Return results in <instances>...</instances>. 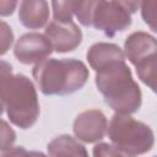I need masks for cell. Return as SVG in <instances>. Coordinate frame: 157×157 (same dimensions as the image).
<instances>
[{
  "instance_id": "cell-1",
  "label": "cell",
  "mask_w": 157,
  "mask_h": 157,
  "mask_svg": "<svg viewBox=\"0 0 157 157\" xmlns=\"http://www.w3.org/2000/svg\"><path fill=\"white\" fill-rule=\"evenodd\" d=\"M1 107L9 120L21 128L29 129L39 117L38 94L33 82L22 74H12V67L1 61Z\"/></svg>"
},
{
  "instance_id": "cell-2",
  "label": "cell",
  "mask_w": 157,
  "mask_h": 157,
  "mask_svg": "<svg viewBox=\"0 0 157 157\" xmlns=\"http://www.w3.org/2000/svg\"><path fill=\"white\" fill-rule=\"evenodd\" d=\"M94 82L104 102L119 114L136 113L142 102L139 85L125 60H118L96 71Z\"/></svg>"
},
{
  "instance_id": "cell-3",
  "label": "cell",
  "mask_w": 157,
  "mask_h": 157,
  "mask_svg": "<svg viewBox=\"0 0 157 157\" xmlns=\"http://www.w3.org/2000/svg\"><path fill=\"white\" fill-rule=\"evenodd\" d=\"M32 75L43 94L66 96L86 85L90 71L77 59H45L34 65Z\"/></svg>"
},
{
  "instance_id": "cell-4",
  "label": "cell",
  "mask_w": 157,
  "mask_h": 157,
  "mask_svg": "<svg viewBox=\"0 0 157 157\" xmlns=\"http://www.w3.org/2000/svg\"><path fill=\"white\" fill-rule=\"evenodd\" d=\"M107 132L113 145L129 156L147 153L155 144L152 129L129 114L115 113L109 121Z\"/></svg>"
},
{
  "instance_id": "cell-5",
  "label": "cell",
  "mask_w": 157,
  "mask_h": 157,
  "mask_svg": "<svg viewBox=\"0 0 157 157\" xmlns=\"http://www.w3.org/2000/svg\"><path fill=\"white\" fill-rule=\"evenodd\" d=\"M137 1H93L91 5V27L102 31L107 37L125 31L131 25V13L136 12Z\"/></svg>"
},
{
  "instance_id": "cell-6",
  "label": "cell",
  "mask_w": 157,
  "mask_h": 157,
  "mask_svg": "<svg viewBox=\"0 0 157 157\" xmlns=\"http://www.w3.org/2000/svg\"><path fill=\"white\" fill-rule=\"evenodd\" d=\"M53 50V45L45 36L37 32H28L22 34L15 43L13 55L20 63L29 65L45 60Z\"/></svg>"
},
{
  "instance_id": "cell-7",
  "label": "cell",
  "mask_w": 157,
  "mask_h": 157,
  "mask_svg": "<svg viewBox=\"0 0 157 157\" xmlns=\"http://www.w3.org/2000/svg\"><path fill=\"white\" fill-rule=\"evenodd\" d=\"M72 131L78 140L93 144L104 137L108 131V121L105 115L98 109L85 110L75 118Z\"/></svg>"
},
{
  "instance_id": "cell-8",
  "label": "cell",
  "mask_w": 157,
  "mask_h": 157,
  "mask_svg": "<svg viewBox=\"0 0 157 157\" xmlns=\"http://www.w3.org/2000/svg\"><path fill=\"white\" fill-rule=\"evenodd\" d=\"M45 37L58 53L75 50L82 42V32L74 22H59L53 20L45 27Z\"/></svg>"
},
{
  "instance_id": "cell-9",
  "label": "cell",
  "mask_w": 157,
  "mask_h": 157,
  "mask_svg": "<svg viewBox=\"0 0 157 157\" xmlns=\"http://www.w3.org/2000/svg\"><path fill=\"white\" fill-rule=\"evenodd\" d=\"M124 49L129 61L137 67L140 64L157 53V39L142 31L132 32L125 39Z\"/></svg>"
},
{
  "instance_id": "cell-10",
  "label": "cell",
  "mask_w": 157,
  "mask_h": 157,
  "mask_svg": "<svg viewBox=\"0 0 157 157\" xmlns=\"http://www.w3.org/2000/svg\"><path fill=\"white\" fill-rule=\"evenodd\" d=\"M49 18V4L44 0H23L20 2L18 20L29 29L45 26Z\"/></svg>"
},
{
  "instance_id": "cell-11",
  "label": "cell",
  "mask_w": 157,
  "mask_h": 157,
  "mask_svg": "<svg viewBox=\"0 0 157 157\" xmlns=\"http://www.w3.org/2000/svg\"><path fill=\"white\" fill-rule=\"evenodd\" d=\"M86 59L90 66L94 71H98L99 69L107 66L110 63L125 60V54L120 49V47L114 43L98 42L90 47L86 54Z\"/></svg>"
},
{
  "instance_id": "cell-12",
  "label": "cell",
  "mask_w": 157,
  "mask_h": 157,
  "mask_svg": "<svg viewBox=\"0 0 157 157\" xmlns=\"http://www.w3.org/2000/svg\"><path fill=\"white\" fill-rule=\"evenodd\" d=\"M47 150L50 157H88L86 147L67 134L54 137L48 144Z\"/></svg>"
},
{
  "instance_id": "cell-13",
  "label": "cell",
  "mask_w": 157,
  "mask_h": 157,
  "mask_svg": "<svg viewBox=\"0 0 157 157\" xmlns=\"http://www.w3.org/2000/svg\"><path fill=\"white\" fill-rule=\"evenodd\" d=\"M139 78L157 94V53L136 67Z\"/></svg>"
},
{
  "instance_id": "cell-14",
  "label": "cell",
  "mask_w": 157,
  "mask_h": 157,
  "mask_svg": "<svg viewBox=\"0 0 157 157\" xmlns=\"http://www.w3.org/2000/svg\"><path fill=\"white\" fill-rule=\"evenodd\" d=\"M140 10L144 22L157 33V0H145L140 2Z\"/></svg>"
},
{
  "instance_id": "cell-15",
  "label": "cell",
  "mask_w": 157,
  "mask_h": 157,
  "mask_svg": "<svg viewBox=\"0 0 157 157\" xmlns=\"http://www.w3.org/2000/svg\"><path fill=\"white\" fill-rule=\"evenodd\" d=\"M74 4L75 1H53V15L54 20L59 22H71L74 16Z\"/></svg>"
},
{
  "instance_id": "cell-16",
  "label": "cell",
  "mask_w": 157,
  "mask_h": 157,
  "mask_svg": "<svg viewBox=\"0 0 157 157\" xmlns=\"http://www.w3.org/2000/svg\"><path fill=\"white\" fill-rule=\"evenodd\" d=\"M93 157H125V155L118 150L114 145L107 142H99L94 145L92 150Z\"/></svg>"
},
{
  "instance_id": "cell-17",
  "label": "cell",
  "mask_w": 157,
  "mask_h": 157,
  "mask_svg": "<svg viewBox=\"0 0 157 157\" xmlns=\"http://www.w3.org/2000/svg\"><path fill=\"white\" fill-rule=\"evenodd\" d=\"M1 157H50L40 151H27L22 146L11 147L1 153Z\"/></svg>"
},
{
  "instance_id": "cell-18",
  "label": "cell",
  "mask_w": 157,
  "mask_h": 157,
  "mask_svg": "<svg viewBox=\"0 0 157 157\" xmlns=\"http://www.w3.org/2000/svg\"><path fill=\"white\" fill-rule=\"evenodd\" d=\"M1 151L4 152L12 147V144L16 140V134L5 120L1 121Z\"/></svg>"
},
{
  "instance_id": "cell-19",
  "label": "cell",
  "mask_w": 157,
  "mask_h": 157,
  "mask_svg": "<svg viewBox=\"0 0 157 157\" xmlns=\"http://www.w3.org/2000/svg\"><path fill=\"white\" fill-rule=\"evenodd\" d=\"M13 42V33L5 21H1V55H4Z\"/></svg>"
},
{
  "instance_id": "cell-20",
  "label": "cell",
  "mask_w": 157,
  "mask_h": 157,
  "mask_svg": "<svg viewBox=\"0 0 157 157\" xmlns=\"http://www.w3.org/2000/svg\"><path fill=\"white\" fill-rule=\"evenodd\" d=\"M16 6H17L16 1H12V2H10V1H1L0 2V15L1 16L11 15Z\"/></svg>"
},
{
  "instance_id": "cell-21",
  "label": "cell",
  "mask_w": 157,
  "mask_h": 157,
  "mask_svg": "<svg viewBox=\"0 0 157 157\" xmlns=\"http://www.w3.org/2000/svg\"><path fill=\"white\" fill-rule=\"evenodd\" d=\"M125 157H132V156H125Z\"/></svg>"
},
{
  "instance_id": "cell-22",
  "label": "cell",
  "mask_w": 157,
  "mask_h": 157,
  "mask_svg": "<svg viewBox=\"0 0 157 157\" xmlns=\"http://www.w3.org/2000/svg\"><path fill=\"white\" fill-rule=\"evenodd\" d=\"M155 157H157V156H155Z\"/></svg>"
}]
</instances>
